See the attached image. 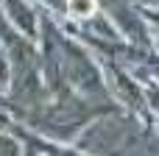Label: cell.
<instances>
[{
  "label": "cell",
  "mask_w": 159,
  "mask_h": 156,
  "mask_svg": "<svg viewBox=\"0 0 159 156\" xmlns=\"http://www.w3.org/2000/svg\"><path fill=\"white\" fill-rule=\"evenodd\" d=\"M70 11H73V17H89L95 11V3L92 0H70Z\"/></svg>",
  "instance_id": "6da1fadb"
}]
</instances>
